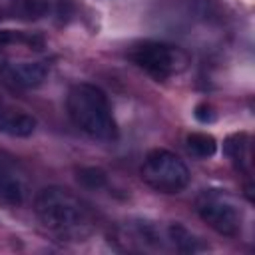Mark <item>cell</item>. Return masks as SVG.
<instances>
[{
  "label": "cell",
  "mask_w": 255,
  "mask_h": 255,
  "mask_svg": "<svg viewBox=\"0 0 255 255\" xmlns=\"http://www.w3.org/2000/svg\"><path fill=\"white\" fill-rule=\"evenodd\" d=\"M34 211L46 231L62 241H86L96 231L90 205L66 187H46L34 199Z\"/></svg>",
  "instance_id": "1"
},
{
  "label": "cell",
  "mask_w": 255,
  "mask_h": 255,
  "mask_svg": "<svg viewBox=\"0 0 255 255\" xmlns=\"http://www.w3.org/2000/svg\"><path fill=\"white\" fill-rule=\"evenodd\" d=\"M70 120L88 135L104 141L118 137V124L112 114V106L104 90L94 84H76L66 98Z\"/></svg>",
  "instance_id": "2"
},
{
  "label": "cell",
  "mask_w": 255,
  "mask_h": 255,
  "mask_svg": "<svg viewBox=\"0 0 255 255\" xmlns=\"http://www.w3.org/2000/svg\"><path fill=\"white\" fill-rule=\"evenodd\" d=\"M128 58L153 80L175 78L189 66V56L183 48L157 40H143L133 44L128 52Z\"/></svg>",
  "instance_id": "3"
},
{
  "label": "cell",
  "mask_w": 255,
  "mask_h": 255,
  "mask_svg": "<svg viewBox=\"0 0 255 255\" xmlns=\"http://www.w3.org/2000/svg\"><path fill=\"white\" fill-rule=\"evenodd\" d=\"M139 173L141 179L159 193H179L189 185L191 177L183 159L163 147L147 151Z\"/></svg>",
  "instance_id": "4"
},
{
  "label": "cell",
  "mask_w": 255,
  "mask_h": 255,
  "mask_svg": "<svg viewBox=\"0 0 255 255\" xmlns=\"http://www.w3.org/2000/svg\"><path fill=\"white\" fill-rule=\"evenodd\" d=\"M195 211L197 215L219 235L235 237L243 225V213L235 199L225 189H203L195 197Z\"/></svg>",
  "instance_id": "5"
},
{
  "label": "cell",
  "mask_w": 255,
  "mask_h": 255,
  "mask_svg": "<svg viewBox=\"0 0 255 255\" xmlns=\"http://www.w3.org/2000/svg\"><path fill=\"white\" fill-rule=\"evenodd\" d=\"M118 243L126 251H165L171 249L165 227H159L153 221H128L116 233Z\"/></svg>",
  "instance_id": "6"
},
{
  "label": "cell",
  "mask_w": 255,
  "mask_h": 255,
  "mask_svg": "<svg viewBox=\"0 0 255 255\" xmlns=\"http://www.w3.org/2000/svg\"><path fill=\"white\" fill-rule=\"evenodd\" d=\"M30 181L24 167L6 151H0V207H20L28 199Z\"/></svg>",
  "instance_id": "7"
},
{
  "label": "cell",
  "mask_w": 255,
  "mask_h": 255,
  "mask_svg": "<svg viewBox=\"0 0 255 255\" xmlns=\"http://www.w3.org/2000/svg\"><path fill=\"white\" fill-rule=\"evenodd\" d=\"M50 72V62L46 58H24L10 62L0 70V76L18 88H36L40 86Z\"/></svg>",
  "instance_id": "8"
},
{
  "label": "cell",
  "mask_w": 255,
  "mask_h": 255,
  "mask_svg": "<svg viewBox=\"0 0 255 255\" xmlns=\"http://www.w3.org/2000/svg\"><path fill=\"white\" fill-rule=\"evenodd\" d=\"M36 118L24 106L0 96V133L10 137H28L36 131Z\"/></svg>",
  "instance_id": "9"
},
{
  "label": "cell",
  "mask_w": 255,
  "mask_h": 255,
  "mask_svg": "<svg viewBox=\"0 0 255 255\" xmlns=\"http://www.w3.org/2000/svg\"><path fill=\"white\" fill-rule=\"evenodd\" d=\"M50 12L48 0H0L2 20H38Z\"/></svg>",
  "instance_id": "10"
},
{
  "label": "cell",
  "mask_w": 255,
  "mask_h": 255,
  "mask_svg": "<svg viewBox=\"0 0 255 255\" xmlns=\"http://www.w3.org/2000/svg\"><path fill=\"white\" fill-rule=\"evenodd\" d=\"M165 231H167V239H169L171 249H175L179 253H195V251L205 249L201 239L195 237L181 223H169V225H165Z\"/></svg>",
  "instance_id": "11"
},
{
  "label": "cell",
  "mask_w": 255,
  "mask_h": 255,
  "mask_svg": "<svg viewBox=\"0 0 255 255\" xmlns=\"http://www.w3.org/2000/svg\"><path fill=\"white\" fill-rule=\"evenodd\" d=\"M223 149L227 153V157L235 163L237 169L249 171L251 165V145H249V137L247 133H233L225 139Z\"/></svg>",
  "instance_id": "12"
},
{
  "label": "cell",
  "mask_w": 255,
  "mask_h": 255,
  "mask_svg": "<svg viewBox=\"0 0 255 255\" xmlns=\"http://www.w3.org/2000/svg\"><path fill=\"white\" fill-rule=\"evenodd\" d=\"M185 143H187V149L195 157H199V159H207V157H211L217 151L215 137L209 135V133H205V131H191L185 137Z\"/></svg>",
  "instance_id": "13"
},
{
  "label": "cell",
  "mask_w": 255,
  "mask_h": 255,
  "mask_svg": "<svg viewBox=\"0 0 255 255\" xmlns=\"http://www.w3.org/2000/svg\"><path fill=\"white\" fill-rule=\"evenodd\" d=\"M76 177L86 189H102L108 185V173L102 167H94V165L82 167V169H78Z\"/></svg>",
  "instance_id": "14"
},
{
  "label": "cell",
  "mask_w": 255,
  "mask_h": 255,
  "mask_svg": "<svg viewBox=\"0 0 255 255\" xmlns=\"http://www.w3.org/2000/svg\"><path fill=\"white\" fill-rule=\"evenodd\" d=\"M193 116H195V120H197L199 124H211V122L215 120V112H213V108H211L207 102L197 104Z\"/></svg>",
  "instance_id": "15"
}]
</instances>
